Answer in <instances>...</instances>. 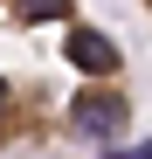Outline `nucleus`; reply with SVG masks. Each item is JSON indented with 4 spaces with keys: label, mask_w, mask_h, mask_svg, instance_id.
<instances>
[{
    "label": "nucleus",
    "mask_w": 152,
    "mask_h": 159,
    "mask_svg": "<svg viewBox=\"0 0 152 159\" xmlns=\"http://www.w3.org/2000/svg\"><path fill=\"white\" fill-rule=\"evenodd\" d=\"M132 111V56L83 0H0V159L111 145Z\"/></svg>",
    "instance_id": "nucleus-1"
},
{
    "label": "nucleus",
    "mask_w": 152,
    "mask_h": 159,
    "mask_svg": "<svg viewBox=\"0 0 152 159\" xmlns=\"http://www.w3.org/2000/svg\"><path fill=\"white\" fill-rule=\"evenodd\" d=\"M138 7H145V14H152V0H138Z\"/></svg>",
    "instance_id": "nucleus-2"
}]
</instances>
